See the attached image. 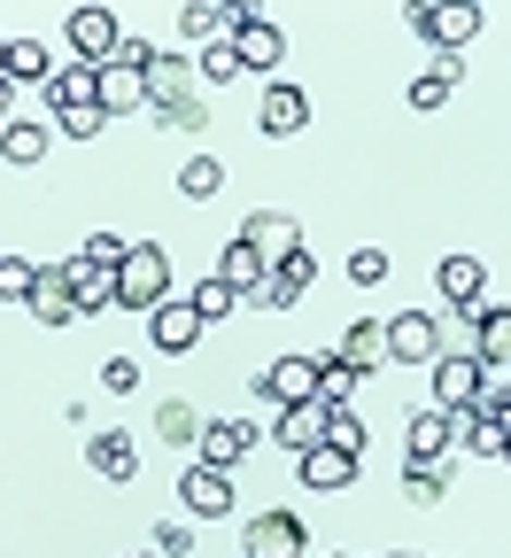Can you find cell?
Listing matches in <instances>:
<instances>
[{
  "label": "cell",
  "mask_w": 511,
  "mask_h": 558,
  "mask_svg": "<svg viewBox=\"0 0 511 558\" xmlns=\"http://www.w3.org/2000/svg\"><path fill=\"white\" fill-rule=\"evenodd\" d=\"M503 465H511V442H503Z\"/></svg>",
  "instance_id": "50"
},
{
  "label": "cell",
  "mask_w": 511,
  "mask_h": 558,
  "mask_svg": "<svg viewBox=\"0 0 511 558\" xmlns=\"http://www.w3.org/2000/svg\"><path fill=\"white\" fill-rule=\"evenodd\" d=\"M47 140H54V132H47L39 117H9V124H0V156H9V163H39Z\"/></svg>",
  "instance_id": "32"
},
{
  "label": "cell",
  "mask_w": 511,
  "mask_h": 558,
  "mask_svg": "<svg viewBox=\"0 0 511 558\" xmlns=\"http://www.w3.org/2000/svg\"><path fill=\"white\" fill-rule=\"evenodd\" d=\"M101 124H109V117H101V109H70V117H62V132H70V140H94V132H101Z\"/></svg>",
  "instance_id": "46"
},
{
  "label": "cell",
  "mask_w": 511,
  "mask_h": 558,
  "mask_svg": "<svg viewBox=\"0 0 511 558\" xmlns=\"http://www.w3.org/2000/svg\"><path fill=\"white\" fill-rule=\"evenodd\" d=\"M403 458H411V465L450 458V418H442V411H411V427H403Z\"/></svg>",
  "instance_id": "28"
},
{
  "label": "cell",
  "mask_w": 511,
  "mask_h": 558,
  "mask_svg": "<svg viewBox=\"0 0 511 558\" xmlns=\"http://www.w3.org/2000/svg\"><path fill=\"white\" fill-rule=\"evenodd\" d=\"M194 550V520H163L156 527V558H186Z\"/></svg>",
  "instance_id": "42"
},
{
  "label": "cell",
  "mask_w": 511,
  "mask_h": 558,
  "mask_svg": "<svg viewBox=\"0 0 511 558\" xmlns=\"http://www.w3.org/2000/svg\"><path fill=\"white\" fill-rule=\"evenodd\" d=\"M156 117H163L171 132H209V109H202V101H171V109H156Z\"/></svg>",
  "instance_id": "45"
},
{
  "label": "cell",
  "mask_w": 511,
  "mask_h": 558,
  "mask_svg": "<svg viewBox=\"0 0 511 558\" xmlns=\"http://www.w3.org/2000/svg\"><path fill=\"white\" fill-rule=\"evenodd\" d=\"M39 326H70L78 318V295H70V271L62 264H39V288H32V303H24Z\"/></svg>",
  "instance_id": "17"
},
{
  "label": "cell",
  "mask_w": 511,
  "mask_h": 558,
  "mask_svg": "<svg viewBox=\"0 0 511 558\" xmlns=\"http://www.w3.org/2000/svg\"><path fill=\"white\" fill-rule=\"evenodd\" d=\"M9 117H16V109H9V78H0V124H9Z\"/></svg>",
  "instance_id": "47"
},
{
  "label": "cell",
  "mask_w": 511,
  "mask_h": 558,
  "mask_svg": "<svg viewBox=\"0 0 511 558\" xmlns=\"http://www.w3.org/2000/svg\"><path fill=\"white\" fill-rule=\"evenodd\" d=\"M0 264H9V248H0Z\"/></svg>",
  "instance_id": "51"
},
{
  "label": "cell",
  "mask_w": 511,
  "mask_h": 558,
  "mask_svg": "<svg viewBox=\"0 0 511 558\" xmlns=\"http://www.w3.org/2000/svg\"><path fill=\"white\" fill-rule=\"evenodd\" d=\"M217 186H226V163H217V156H186V163H179V194H186V202H209Z\"/></svg>",
  "instance_id": "33"
},
{
  "label": "cell",
  "mask_w": 511,
  "mask_h": 558,
  "mask_svg": "<svg viewBox=\"0 0 511 558\" xmlns=\"http://www.w3.org/2000/svg\"><path fill=\"white\" fill-rule=\"evenodd\" d=\"M194 54H156V70H148V101L156 109H171V101H194Z\"/></svg>",
  "instance_id": "24"
},
{
  "label": "cell",
  "mask_w": 511,
  "mask_h": 558,
  "mask_svg": "<svg viewBox=\"0 0 511 558\" xmlns=\"http://www.w3.org/2000/svg\"><path fill=\"white\" fill-rule=\"evenodd\" d=\"M32 288H39V264H32V256H9V264H0V303H32Z\"/></svg>",
  "instance_id": "38"
},
{
  "label": "cell",
  "mask_w": 511,
  "mask_h": 558,
  "mask_svg": "<svg viewBox=\"0 0 511 558\" xmlns=\"http://www.w3.org/2000/svg\"><path fill=\"white\" fill-rule=\"evenodd\" d=\"M388 558H418V550H388Z\"/></svg>",
  "instance_id": "48"
},
{
  "label": "cell",
  "mask_w": 511,
  "mask_h": 558,
  "mask_svg": "<svg viewBox=\"0 0 511 558\" xmlns=\"http://www.w3.org/2000/svg\"><path fill=\"white\" fill-rule=\"evenodd\" d=\"M62 32H70V62H94V70H101V62L124 47L117 9H70V24H62Z\"/></svg>",
  "instance_id": "4"
},
{
  "label": "cell",
  "mask_w": 511,
  "mask_h": 558,
  "mask_svg": "<svg viewBox=\"0 0 511 558\" xmlns=\"http://www.w3.org/2000/svg\"><path fill=\"white\" fill-rule=\"evenodd\" d=\"M132 558H156V550H132Z\"/></svg>",
  "instance_id": "49"
},
{
  "label": "cell",
  "mask_w": 511,
  "mask_h": 558,
  "mask_svg": "<svg viewBox=\"0 0 511 558\" xmlns=\"http://www.w3.org/2000/svg\"><path fill=\"white\" fill-rule=\"evenodd\" d=\"M62 271H70V295H78V318L117 311V271H101V264H86V256H62Z\"/></svg>",
  "instance_id": "19"
},
{
  "label": "cell",
  "mask_w": 511,
  "mask_h": 558,
  "mask_svg": "<svg viewBox=\"0 0 511 558\" xmlns=\"http://www.w3.org/2000/svg\"><path fill=\"white\" fill-rule=\"evenodd\" d=\"M426 373H434V411H465L480 396V357L473 349H442Z\"/></svg>",
  "instance_id": "9"
},
{
  "label": "cell",
  "mask_w": 511,
  "mask_h": 558,
  "mask_svg": "<svg viewBox=\"0 0 511 558\" xmlns=\"http://www.w3.org/2000/svg\"><path fill=\"white\" fill-rule=\"evenodd\" d=\"M326 442H333V450H349V458H364V418H356L349 403H341V411H326Z\"/></svg>",
  "instance_id": "39"
},
{
  "label": "cell",
  "mask_w": 511,
  "mask_h": 558,
  "mask_svg": "<svg viewBox=\"0 0 511 558\" xmlns=\"http://www.w3.org/2000/svg\"><path fill=\"white\" fill-rule=\"evenodd\" d=\"M179 32H186L194 47L233 39V0H186V9H179Z\"/></svg>",
  "instance_id": "27"
},
{
  "label": "cell",
  "mask_w": 511,
  "mask_h": 558,
  "mask_svg": "<svg viewBox=\"0 0 511 558\" xmlns=\"http://www.w3.org/2000/svg\"><path fill=\"white\" fill-rule=\"evenodd\" d=\"M271 442H287L295 458L318 450V442H326V403H287V411H279V427H271Z\"/></svg>",
  "instance_id": "26"
},
{
  "label": "cell",
  "mask_w": 511,
  "mask_h": 558,
  "mask_svg": "<svg viewBox=\"0 0 511 558\" xmlns=\"http://www.w3.org/2000/svg\"><path fill=\"white\" fill-rule=\"evenodd\" d=\"M458 86H465V54H434L418 78H411V109H442Z\"/></svg>",
  "instance_id": "22"
},
{
  "label": "cell",
  "mask_w": 511,
  "mask_h": 558,
  "mask_svg": "<svg viewBox=\"0 0 511 558\" xmlns=\"http://www.w3.org/2000/svg\"><path fill=\"white\" fill-rule=\"evenodd\" d=\"M480 0H411V32L434 47V54H465V39L480 32Z\"/></svg>",
  "instance_id": "2"
},
{
  "label": "cell",
  "mask_w": 511,
  "mask_h": 558,
  "mask_svg": "<svg viewBox=\"0 0 511 558\" xmlns=\"http://www.w3.org/2000/svg\"><path fill=\"white\" fill-rule=\"evenodd\" d=\"M241 241H248V248H256L264 264H287V256H303V226L287 218V209H248Z\"/></svg>",
  "instance_id": "10"
},
{
  "label": "cell",
  "mask_w": 511,
  "mask_h": 558,
  "mask_svg": "<svg viewBox=\"0 0 511 558\" xmlns=\"http://www.w3.org/2000/svg\"><path fill=\"white\" fill-rule=\"evenodd\" d=\"M333 357H341V365H356L364 380H373V373L388 365V326H380V318H356V326L341 333V349H333Z\"/></svg>",
  "instance_id": "20"
},
{
  "label": "cell",
  "mask_w": 511,
  "mask_h": 558,
  "mask_svg": "<svg viewBox=\"0 0 511 558\" xmlns=\"http://www.w3.org/2000/svg\"><path fill=\"white\" fill-rule=\"evenodd\" d=\"M179 505H186V520H226L233 512V473H217V465H186L179 473Z\"/></svg>",
  "instance_id": "6"
},
{
  "label": "cell",
  "mask_w": 511,
  "mask_h": 558,
  "mask_svg": "<svg viewBox=\"0 0 511 558\" xmlns=\"http://www.w3.org/2000/svg\"><path fill=\"white\" fill-rule=\"evenodd\" d=\"M248 450H256V427H248V418H209L202 442H194V458H202V465H217V473H233Z\"/></svg>",
  "instance_id": "12"
},
{
  "label": "cell",
  "mask_w": 511,
  "mask_h": 558,
  "mask_svg": "<svg viewBox=\"0 0 511 558\" xmlns=\"http://www.w3.org/2000/svg\"><path fill=\"white\" fill-rule=\"evenodd\" d=\"M241 550H248V558H303L311 535H303L295 512H256V520L241 527Z\"/></svg>",
  "instance_id": "7"
},
{
  "label": "cell",
  "mask_w": 511,
  "mask_h": 558,
  "mask_svg": "<svg viewBox=\"0 0 511 558\" xmlns=\"http://www.w3.org/2000/svg\"><path fill=\"white\" fill-rule=\"evenodd\" d=\"M132 109H148V78L124 62H101V117H132Z\"/></svg>",
  "instance_id": "29"
},
{
  "label": "cell",
  "mask_w": 511,
  "mask_h": 558,
  "mask_svg": "<svg viewBox=\"0 0 511 558\" xmlns=\"http://www.w3.org/2000/svg\"><path fill=\"white\" fill-rule=\"evenodd\" d=\"M139 380H148V373H139L132 357H109V365H101V388H109V396H132Z\"/></svg>",
  "instance_id": "44"
},
{
  "label": "cell",
  "mask_w": 511,
  "mask_h": 558,
  "mask_svg": "<svg viewBox=\"0 0 511 558\" xmlns=\"http://www.w3.org/2000/svg\"><path fill=\"white\" fill-rule=\"evenodd\" d=\"M256 388H264L279 411H287V403H318V357H271Z\"/></svg>",
  "instance_id": "11"
},
{
  "label": "cell",
  "mask_w": 511,
  "mask_h": 558,
  "mask_svg": "<svg viewBox=\"0 0 511 558\" xmlns=\"http://www.w3.org/2000/svg\"><path fill=\"white\" fill-rule=\"evenodd\" d=\"M434 295H442V311L488 303V264L480 256H434Z\"/></svg>",
  "instance_id": "8"
},
{
  "label": "cell",
  "mask_w": 511,
  "mask_h": 558,
  "mask_svg": "<svg viewBox=\"0 0 511 558\" xmlns=\"http://www.w3.org/2000/svg\"><path fill=\"white\" fill-rule=\"evenodd\" d=\"M186 303H194V318L209 326V318H233V303H241V295H233V288H226V279H217V271H209V279H194V295H186Z\"/></svg>",
  "instance_id": "36"
},
{
  "label": "cell",
  "mask_w": 511,
  "mask_h": 558,
  "mask_svg": "<svg viewBox=\"0 0 511 558\" xmlns=\"http://www.w3.org/2000/svg\"><path fill=\"white\" fill-rule=\"evenodd\" d=\"M442 357V318L434 311H396L388 318V365H434Z\"/></svg>",
  "instance_id": "3"
},
{
  "label": "cell",
  "mask_w": 511,
  "mask_h": 558,
  "mask_svg": "<svg viewBox=\"0 0 511 558\" xmlns=\"http://www.w3.org/2000/svg\"><path fill=\"white\" fill-rule=\"evenodd\" d=\"M503 442H511V427H503V418H480V427H473V458H503Z\"/></svg>",
  "instance_id": "43"
},
{
  "label": "cell",
  "mask_w": 511,
  "mask_h": 558,
  "mask_svg": "<svg viewBox=\"0 0 511 558\" xmlns=\"http://www.w3.org/2000/svg\"><path fill=\"white\" fill-rule=\"evenodd\" d=\"M295 481L311 488V497H341V488L356 481V458H349V450H333V442H318V450H303V458H295Z\"/></svg>",
  "instance_id": "13"
},
{
  "label": "cell",
  "mask_w": 511,
  "mask_h": 558,
  "mask_svg": "<svg viewBox=\"0 0 511 558\" xmlns=\"http://www.w3.org/2000/svg\"><path fill=\"white\" fill-rule=\"evenodd\" d=\"M241 70H248V62H241V47H233V39H217V47H202V78H209V86H233Z\"/></svg>",
  "instance_id": "37"
},
{
  "label": "cell",
  "mask_w": 511,
  "mask_h": 558,
  "mask_svg": "<svg viewBox=\"0 0 511 558\" xmlns=\"http://www.w3.org/2000/svg\"><path fill=\"white\" fill-rule=\"evenodd\" d=\"M47 109L70 117V109H101V70L94 62H62L54 78H47Z\"/></svg>",
  "instance_id": "15"
},
{
  "label": "cell",
  "mask_w": 511,
  "mask_h": 558,
  "mask_svg": "<svg viewBox=\"0 0 511 558\" xmlns=\"http://www.w3.org/2000/svg\"><path fill=\"white\" fill-rule=\"evenodd\" d=\"M217 279H226L233 295H248V303H256V295H264V279H271V264H264L248 241H233L226 256H217Z\"/></svg>",
  "instance_id": "30"
},
{
  "label": "cell",
  "mask_w": 511,
  "mask_h": 558,
  "mask_svg": "<svg viewBox=\"0 0 511 558\" xmlns=\"http://www.w3.org/2000/svg\"><path fill=\"white\" fill-rule=\"evenodd\" d=\"M86 465H94L101 481H139V450H132L124 427H101V435L86 442Z\"/></svg>",
  "instance_id": "21"
},
{
  "label": "cell",
  "mask_w": 511,
  "mask_h": 558,
  "mask_svg": "<svg viewBox=\"0 0 511 558\" xmlns=\"http://www.w3.org/2000/svg\"><path fill=\"white\" fill-rule=\"evenodd\" d=\"M380 279H388V256L380 248H356L349 256V288H380Z\"/></svg>",
  "instance_id": "41"
},
{
  "label": "cell",
  "mask_w": 511,
  "mask_h": 558,
  "mask_svg": "<svg viewBox=\"0 0 511 558\" xmlns=\"http://www.w3.org/2000/svg\"><path fill=\"white\" fill-rule=\"evenodd\" d=\"M171 303V256L163 241H132V256L117 264V311H156Z\"/></svg>",
  "instance_id": "1"
},
{
  "label": "cell",
  "mask_w": 511,
  "mask_h": 558,
  "mask_svg": "<svg viewBox=\"0 0 511 558\" xmlns=\"http://www.w3.org/2000/svg\"><path fill=\"white\" fill-rule=\"evenodd\" d=\"M78 256H86V264H101V271H117V264L132 256V241H124V233H86V248H78Z\"/></svg>",
  "instance_id": "40"
},
{
  "label": "cell",
  "mask_w": 511,
  "mask_h": 558,
  "mask_svg": "<svg viewBox=\"0 0 511 558\" xmlns=\"http://www.w3.org/2000/svg\"><path fill=\"white\" fill-rule=\"evenodd\" d=\"M333 558H341V550H333Z\"/></svg>",
  "instance_id": "52"
},
{
  "label": "cell",
  "mask_w": 511,
  "mask_h": 558,
  "mask_svg": "<svg viewBox=\"0 0 511 558\" xmlns=\"http://www.w3.org/2000/svg\"><path fill=\"white\" fill-rule=\"evenodd\" d=\"M450 481H458V465H450V458H434V465H403V497H411L418 512H434V505L450 497Z\"/></svg>",
  "instance_id": "31"
},
{
  "label": "cell",
  "mask_w": 511,
  "mask_h": 558,
  "mask_svg": "<svg viewBox=\"0 0 511 558\" xmlns=\"http://www.w3.org/2000/svg\"><path fill=\"white\" fill-rule=\"evenodd\" d=\"M148 341L163 349V357H186V349L202 341V318H194V303H186V295L156 303V311H148Z\"/></svg>",
  "instance_id": "14"
},
{
  "label": "cell",
  "mask_w": 511,
  "mask_h": 558,
  "mask_svg": "<svg viewBox=\"0 0 511 558\" xmlns=\"http://www.w3.org/2000/svg\"><path fill=\"white\" fill-rule=\"evenodd\" d=\"M356 380H364L356 365H341V357H318V403H326V411H341V403L356 396Z\"/></svg>",
  "instance_id": "35"
},
{
  "label": "cell",
  "mask_w": 511,
  "mask_h": 558,
  "mask_svg": "<svg viewBox=\"0 0 511 558\" xmlns=\"http://www.w3.org/2000/svg\"><path fill=\"white\" fill-rule=\"evenodd\" d=\"M465 318H473V333H480L473 357H480V365H511V303H473Z\"/></svg>",
  "instance_id": "23"
},
{
  "label": "cell",
  "mask_w": 511,
  "mask_h": 558,
  "mask_svg": "<svg viewBox=\"0 0 511 558\" xmlns=\"http://www.w3.org/2000/svg\"><path fill=\"white\" fill-rule=\"evenodd\" d=\"M233 47H241L248 70H279V62H287V32H279L271 16H248V24L233 32Z\"/></svg>",
  "instance_id": "25"
},
{
  "label": "cell",
  "mask_w": 511,
  "mask_h": 558,
  "mask_svg": "<svg viewBox=\"0 0 511 558\" xmlns=\"http://www.w3.org/2000/svg\"><path fill=\"white\" fill-rule=\"evenodd\" d=\"M311 279H318V256L303 248V256H287V264H271V279H264V311H295L303 295H311Z\"/></svg>",
  "instance_id": "16"
},
{
  "label": "cell",
  "mask_w": 511,
  "mask_h": 558,
  "mask_svg": "<svg viewBox=\"0 0 511 558\" xmlns=\"http://www.w3.org/2000/svg\"><path fill=\"white\" fill-rule=\"evenodd\" d=\"M303 124H311V94H303L295 78H271L264 101H256V132H264V140H295Z\"/></svg>",
  "instance_id": "5"
},
{
  "label": "cell",
  "mask_w": 511,
  "mask_h": 558,
  "mask_svg": "<svg viewBox=\"0 0 511 558\" xmlns=\"http://www.w3.org/2000/svg\"><path fill=\"white\" fill-rule=\"evenodd\" d=\"M0 78H9V86H47L54 78L47 39H0Z\"/></svg>",
  "instance_id": "18"
},
{
  "label": "cell",
  "mask_w": 511,
  "mask_h": 558,
  "mask_svg": "<svg viewBox=\"0 0 511 558\" xmlns=\"http://www.w3.org/2000/svg\"><path fill=\"white\" fill-rule=\"evenodd\" d=\"M202 427H209V418H194V403H163V411H156V435H163V442H179V450H194V442H202Z\"/></svg>",
  "instance_id": "34"
}]
</instances>
